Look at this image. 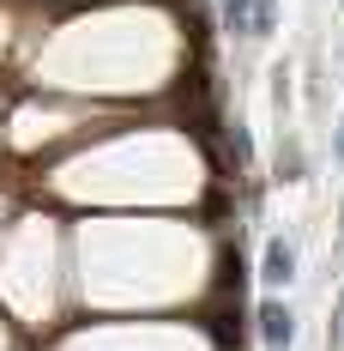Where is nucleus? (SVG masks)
Masks as SVG:
<instances>
[{
	"label": "nucleus",
	"mask_w": 344,
	"mask_h": 351,
	"mask_svg": "<svg viewBox=\"0 0 344 351\" xmlns=\"http://www.w3.org/2000/svg\"><path fill=\"white\" fill-rule=\"evenodd\" d=\"M272 31V0H254V36Z\"/></svg>",
	"instance_id": "nucleus-3"
},
{
	"label": "nucleus",
	"mask_w": 344,
	"mask_h": 351,
	"mask_svg": "<svg viewBox=\"0 0 344 351\" xmlns=\"http://www.w3.org/2000/svg\"><path fill=\"white\" fill-rule=\"evenodd\" d=\"M260 339L272 351H290V339H296V315L284 309V303H260Z\"/></svg>",
	"instance_id": "nucleus-1"
},
{
	"label": "nucleus",
	"mask_w": 344,
	"mask_h": 351,
	"mask_svg": "<svg viewBox=\"0 0 344 351\" xmlns=\"http://www.w3.org/2000/svg\"><path fill=\"white\" fill-rule=\"evenodd\" d=\"M332 346H344V297H339V315H332Z\"/></svg>",
	"instance_id": "nucleus-4"
},
{
	"label": "nucleus",
	"mask_w": 344,
	"mask_h": 351,
	"mask_svg": "<svg viewBox=\"0 0 344 351\" xmlns=\"http://www.w3.org/2000/svg\"><path fill=\"white\" fill-rule=\"evenodd\" d=\"M260 279H266V285H290V279H296V248L284 243V237H272V243H266V261H260Z\"/></svg>",
	"instance_id": "nucleus-2"
},
{
	"label": "nucleus",
	"mask_w": 344,
	"mask_h": 351,
	"mask_svg": "<svg viewBox=\"0 0 344 351\" xmlns=\"http://www.w3.org/2000/svg\"><path fill=\"white\" fill-rule=\"evenodd\" d=\"M339 158H344V134H339Z\"/></svg>",
	"instance_id": "nucleus-5"
}]
</instances>
